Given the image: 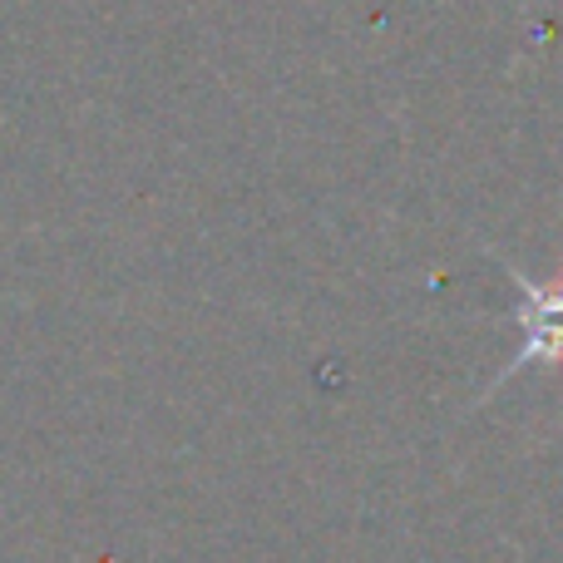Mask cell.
<instances>
[{"mask_svg":"<svg viewBox=\"0 0 563 563\" xmlns=\"http://www.w3.org/2000/svg\"><path fill=\"white\" fill-rule=\"evenodd\" d=\"M519 282V327H525V351L509 361L505 376H519L529 361H563V287H539L525 273Z\"/></svg>","mask_w":563,"mask_h":563,"instance_id":"6da1fadb","label":"cell"}]
</instances>
